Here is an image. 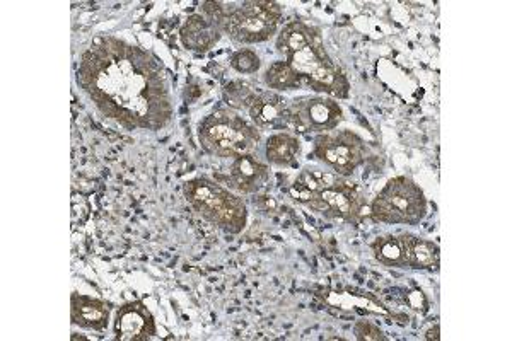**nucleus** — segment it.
Returning a JSON list of instances; mask_svg holds the SVG:
<instances>
[{
    "mask_svg": "<svg viewBox=\"0 0 512 341\" xmlns=\"http://www.w3.org/2000/svg\"><path fill=\"white\" fill-rule=\"evenodd\" d=\"M407 241V266L414 270H437L441 253L437 244L422 237L405 234Z\"/></svg>",
    "mask_w": 512,
    "mask_h": 341,
    "instance_id": "dca6fc26",
    "label": "nucleus"
},
{
    "mask_svg": "<svg viewBox=\"0 0 512 341\" xmlns=\"http://www.w3.org/2000/svg\"><path fill=\"white\" fill-rule=\"evenodd\" d=\"M233 69L238 70L239 74H255L260 69V57L253 50H239L231 58Z\"/></svg>",
    "mask_w": 512,
    "mask_h": 341,
    "instance_id": "aec40b11",
    "label": "nucleus"
},
{
    "mask_svg": "<svg viewBox=\"0 0 512 341\" xmlns=\"http://www.w3.org/2000/svg\"><path fill=\"white\" fill-rule=\"evenodd\" d=\"M291 125L299 132L328 133L344 120V110L332 98H301L289 105Z\"/></svg>",
    "mask_w": 512,
    "mask_h": 341,
    "instance_id": "1a4fd4ad",
    "label": "nucleus"
},
{
    "mask_svg": "<svg viewBox=\"0 0 512 341\" xmlns=\"http://www.w3.org/2000/svg\"><path fill=\"white\" fill-rule=\"evenodd\" d=\"M265 86L275 91H292L297 87L303 86L304 82L301 76L297 74L296 70L292 69L289 62H275L265 70L263 76Z\"/></svg>",
    "mask_w": 512,
    "mask_h": 341,
    "instance_id": "6ab92c4d",
    "label": "nucleus"
},
{
    "mask_svg": "<svg viewBox=\"0 0 512 341\" xmlns=\"http://www.w3.org/2000/svg\"><path fill=\"white\" fill-rule=\"evenodd\" d=\"M425 338H427V340L434 341L441 340V328H439V324H436L434 328H431V330L427 331V335H425Z\"/></svg>",
    "mask_w": 512,
    "mask_h": 341,
    "instance_id": "4be33fe9",
    "label": "nucleus"
},
{
    "mask_svg": "<svg viewBox=\"0 0 512 341\" xmlns=\"http://www.w3.org/2000/svg\"><path fill=\"white\" fill-rule=\"evenodd\" d=\"M321 40L320 31L309 26V24L294 21L284 26L277 38V48L280 53H284V57H291L292 53L299 52L303 48L308 47L311 43Z\"/></svg>",
    "mask_w": 512,
    "mask_h": 341,
    "instance_id": "2eb2a0df",
    "label": "nucleus"
},
{
    "mask_svg": "<svg viewBox=\"0 0 512 341\" xmlns=\"http://www.w3.org/2000/svg\"><path fill=\"white\" fill-rule=\"evenodd\" d=\"M282 7L270 0H246L231 4L222 33L243 45H255L274 36L282 21Z\"/></svg>",
    "mask_w": 512,
    "mask_h": 341,
    "instance_id": "39448f33",
    "label": "nucleus"
},
{
    "mask_svg": "<svg viewBox=\"0 0 512 341\" xmlns=\"http://www.w3.org/2000/svg\"><path fill=\"white\" fill-rule=\"evenodd\" d=\"M313 151L326 168L347 178L366 161L367 145L352 130H340L316 135Z\"/></svg>",
    "mask_w": 512,
    "mask_h": 341,
    "instance_id": "0eeeda50",
    "label": "nucleus"
},
{
    "mask_svg": "<svg viewBox=\"0 0 512 341\" xmlns=\"http://www.w3.org/2000/svg\"><path fill=\"white\" fill-rule=\"evenodd\" d=\"M246 110L256 128H286L291 125L289 105L284 98L275 93H255L251 96Z\"/></svg>",
    "mask_w": 512,
    "mask_h": 341,
    "instance_id": "f8f14e48",
    "label": "nucleus"
},
{
    "mask_svg": "<svg viewBox=\"0 0 512 341\" xmlns=\"http://www.w3.org/2000/svg\"><path fill=\"white\" fill-rule=\"evenodd\" d=\"M374 222L415 226L427 215V198L414 180L398 176L388 181L369 209Z\"/></svg>",
    "mask_w": 512,
    "mask_h": 341,
    "instance_id": "20e7f679",
    "label": "nucleus"
},
{
    "mask_svg": "<svg viewBox=\"0 0 512 341\" xmlns=\"http://www.w3.org/2000/svg\"><path fill=\"white\" fill-rule=\"evenodd\" d=\"M299 149H301V145L294 135L280 132L268 137L265 154H267V161L270 164L279 166V168H289L296 161Z\"/></svg>",
    "mask_w": 512,
    "mask_h": 341,
    "instance_id": "a211bd4d",
    "label": "nucleus"
},
{
    "mask_svg": "<svg viewBox=\"0 0 512 341\" xmlns=\"http://www.w3.org/2000/svg\"><path fill=\"white\" fill-rule=\"evenodd\" d=\"M198 139L205 151L216 157L253 154L262 140L255 125L233 111L219 110L207 116L198 127Z\"/></svg>",
    "mask_w": 512,
    "mask_h": 341,
    "instance_id": "7ed1b4c3",
    "label": "nucleus"
},
{
    "mask_svg": "<svg viewBox=\"0 0 512 341\" xmlns=\"http://www.w3.org/2000/svg\"><path fill=\"white\" fill-rule=\"evenodd\" d=\"M301 203L325 215L326 219H340L354 224L361 220L366 210V198L362 197L361 190L354 183L345 181L344 176L333 185L304 198Z\"/></svg>",
    "mask_w": 512,
    "mask_h": 341,
    "instance_id": "6e6552de",
    "label": "nucleus"
},
{
    "mask_svg": "<svg viewBox=\"0 0 512 341\" xmlns=\"http://www.w3.org/2000/svg\"><path fill=\"white\" fill-rule=\"evenodd\" d=\"M77 84L108 120L127 130L156 132L173 118L163 65L137 45L101 36L82 53Z\"/></svg>",
    "mask_w": 512,
    "mask_h": 341,
    "instance_id": "f257e3e1",
    "label": "nucleus"
},
{
    "mask_svg": "<svg viewBox=\"0 0 512 341\" xmlns=\"http://www.w3.org/2000/svg\"><path fill=\"white\" fill-rule=\"evenodd\" d=\"M355 338L361 341H386L388 338L383 335V331L378 326H374L369 321H359L354 326Z\"/></svg>",
    "mask_w": 512,
    "mask_h": 341,
    "instance_id": "412c9836",
    "label": "nucleus"
},
{
    "mask_svg": "<svg viewBox=\"0 0 512 341\" xmlns=\"http://www.w3.org/2000/svg\"><path fill=\"white\" fill-rule=\"evenodd\" d=\"M268 166L253 154L236 157L227 176H217V180L229 185V190L238 191L243 195H251L260 190L268 181Z\"/></svg>",
    "mask_w": 512,
    "mask_h": 341,
    "instance_id": "9b49d317",
    "label": "nucleus"
},
{
    "mask_svg": "<svg viewBox=\"0 0 512 341\" xmlns=\"http://www.w3.org/2000/svg\"><path fill=\"white\" fill-rule=\"evenodd\" d=\"M158 333L151 311L142 302H130L120 307L115 319V335L122 341L152 340Z\"/></svg>",
    "mask_w": 512,
    "mask_h": 341,
    "instance_id": "9d476101",
    "label": "nucleus"
},
{
    "mask_svg": "<svg viewBox=\"0 0 512 341\" xmlns=\"http://www.w3.org/2000/svg\"><path fill=\"white\" fill-rule=\"evenodd\" d=\"M70 318L72 323L86 330H105L110 321V306L105 301L82 294L70 297Z\"/></svg>",
    "mask_w": 512,
    "mask_h": 341,
    "instance_id": "4468645a",
    "label": "nucleus"
},
{
    "mask_svg": "<svg viewBox=\"0 0 512 341\" xmlns=\"http://www.w3.org/2000/svg\"><path fill=\"white\" fill-rule=\"evenodd\" d=\"M221 24L204 16L202 12L192 14L181 26L180 38L183 47L192 52L205 53L216 47L221 40Z\"/></svg>",
    "mask_w": 512,
    "mask_h": 341,
    "instance_id": "ddd939ff",
    "label": "nucleus"
},
{
    "mask_svg": "<svg viewBox=\"0 0 512 341\" xmlns=\"http://www.w3.org/2000/svg\"><path fill=\"white\" fill-rule=\"evenodd\" d=\"M374 258L384 266L390 268H407V241L405 234L393 236L386 234L374 241L373 246Z\"/></svg>",
    "mask_w": 512,
    "mask_h": 341,
    "instance_id": "f3484780",
    "label": "nucleus"
},
{
    "mask_svg": "<svg viewBox=\"0 0 512 341\" xmlns=\"http://www.w3.org/2000/svg\"><path fill=\"white\" fill-rule=\"evenodd\" d=\"M287 62L316 93H325L333 98L349 96V79L328 55L323 41H315L303 50L292 53L291 57H287Z\"/></svg>",
    "mask_w": 512,
    "mask_h": 341,
    "instance_id": "423d86ee",
    "label": "nucleus"
},
{
    "mask_svg": "<svg viewBox=\"0 0 512 341\" xmlns=\"http://www.w3.org/2000/svg\"><path fill=\"white\" fill-rule=\"evenodd\" d=\"M187 202L212 226L229 234H239L246 227L248 209L243 198L233 190L209 178H197L183 186Z\"/></svg>",
    "mask_w": 512,
    "mask_h": 341,
    "instance_id": "f03ea898",
    "label": "nucleus"
}]
</instances>
